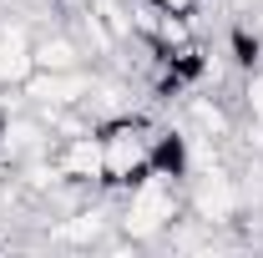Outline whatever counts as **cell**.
Returning <instances> with one entry per match:
<instances>
[{
    "instance_id": "obj_1",
    "label": "cell",
    "mask_w": 263,
    "mask_h": 258,
    "mask_svg": "<svg viewBox=\"0 0 263 258\" xmlns=\"http://www.w3.org/2000/svg\"><path fill=\"white\" fill-rule=\"evenodd\" d=\"M187 213V193H182V177H167V172H147L137 177L127 193H122V208H117V228L127 233L132 243H152L172 233V223Z\"/></svg>"
},
{
    "instance_id": "obj_2",
    "label": "cell",
    "mask_w": 263,
    "mask_h": 258,
    "mask_svg": "<svg viewBox=\"0 0 263 258\" xmlns=\"http://www.w3.org/2000/svg\"><path fill=\"white\" fill-rule=\"evenodd\" d=\"M147 172H152V127L137 112L117 117V122H101V188L127 193Z\"/></svg>"
},
{
    "instance_id": "obj_3",
    "label": "cell",
    "mask_w": 263,
    "mask_h": 258,
    "mask_svg": "<svg viewBox=\"0 0 263 258\" xmlns=\"http://www.w3.org/2000/svg\"><path fill=\"white\" fill-rule=\"evenodd\" d=\"M243 182L233 177L228 167H218V162H202L187 172V218L202 228H233L243 218Z\"/></svg>"
},
{
    "instance_id": "obj_4",
    "label": "cell",
    "mask_w": 263,
    "mask_h": 258,
    "mask_svg": "<svg viewBox=\"0 0 263 258\" xmlns=\"http://www.w3.org/2000/svg\"><path fill=\"white\" fill-rule=\"evenodd\" d=\"M86 91H91V76H86V66H76V71H31L15 97L35 117H51V112H66V106H81Z\"/></svg>"
},
{
    "instance_id": "obj_5",
    "label": "cell",
    "mask_w": 263,
    "mask_h": 258,
    "mask_svg": "<svg viewBox=\"0 0 263 258\" xmlns=\"http://www.w3.org/2000/svg\"><path fill=\"white\" fill-rule=\"evenodd\" d=\"M51 162L61 167L66 182L101 188V127H97V132H76V137H56Z\"/></svg>"
},
{
    "instance_id": "obj_6",
    "label": "cell",
    "mask_w": 263,
    "mask_h": 258,
    "mask_svg": "<svg viewBox=\"0 0 263 258\" xmlns=\"http://www.w3.org/2000/svg\"><path fill=\"white\" fill-rule=\"evenodd\" d=\"M35 71V56H31V35L21 21H5L0 26V91H21V81Z\"/></svg>"
},
{
    "instance_id": "obj_7",
    "label": "cell",
    "mask_w": 263,
    "mask_h": 258,
    "mask_svg": "<svg viewBox=\"0 0 263 258\" xmlns=\"http://www.w3.org/2000/svg\"><path fill=\"white\" fill-rule=\"evenodd\" d=\"M187 137L193 142H228L233 137V117L218 97H187Z\"/></svg>"
},
{
    "instance_id": "obj_8",
    "label": "cell",
    "mask_w": 263,
    "mask_h": 258,
    "mask_svg": "<svg viewBox=\"0 0 263 258\" xmlns=\"http://www.w3.org/2000/svg\"><path fill=\"white\" fill-rule=\"evenodd\" d=\"M31 56L35 71H76V66H86V46L76 41V31H51L31 41Z\"/></svg>"
},
{
    "instance_id": "obj_9",
    "label": "cell",
    "mask_w": 263,
    "mask_h": 258,
    "mask_svg": "<svg viewBox=\"0 0 263 258\" xmlns=\"http://www.w3.org/2000/svg\"><path fill=\"white\" fill-rule=\"evenodd\" d=\"M238 97H243V112H248L253 122H263V71H258V66H253V71H243Z\"/></svg>"
},
{
    "instance_id": "obj_10",
    "label": "cell",
    "mask_w": 263,
    "mask_h": 258,
    "mask_svg": "<svg viewBox=\"0 0 263 258\" xmlns=\"http://www.w3.org/2000/svg\"><path fill=\"white\" fill-rule=\"evenodd\" d=\"M157 10H167V15H197V5L202 0H152Z\"/></svg>"
},
{
    "instance_id": "obj_11",
    "label": "cell",
    "mask_w": 263,
    "mask_h": 258,
    "mask_svg": "<svg viewBox=\"0 0 263 258\" xmlns=\"http://www.w3.org/2000/svg\"><path fill=\"white\" fill-rule=\"evenodd\" d=\"M0 248H5V243H0Z\"/></svg>"
}]
</instances>
